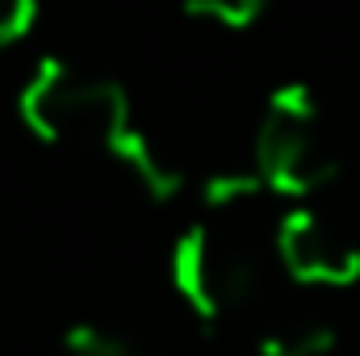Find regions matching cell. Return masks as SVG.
I'll return each instance as SVG.
<instances>
[{"label":"cell","mask_w":360,"mask_h":356,"mask_svg":"<svg viewBox=\"0 0 360 356\" xmlns=\"http://www.w3.org/2000/svg\"><path fill=\"white\" fill-rule=\"evenodd\" d=\"M256 172L276 197H310L340 177V155L323 126V109L306 84L269 92L256 126Z\"/></svg>","instance_id":"cell-3"},{"label":"cell","mask_w":360,"mask_h":356,"mask_svg":"<svg viewBox=\"0 0 360 356\" xmlns=\"http://www.w3.org/2000/svg\"><path fill=\"white\" fill-rule=\"evenodd\" d=\"M340 344L335 327L319 314H285L272 319L256 340L260 356H331Z\"/></svg>","instance_id":"cell-6"},{"label":"cell","mask_w":360,"mask_h":356,"mask_svg":"<svg viewBox=\"0 0 360 356\" xmlns=\"http://www.w3.org/2000/svg\"><path fill=\"white\" fill-rule=\"evenodd\" d=\"M109 160L134 180L147 197H155V201L176 197L180 184H184V168H180V160L160 143L155 130H147V126H139V122L126 130V139L113 147Z\"/></svg>","instance_id":"cell-5"},{"label":"cell","mask_w":360,"mask_h":356,"mask_svg":"<svg viewBox=\"0 0 360 356\" xmlns=\"http://www.w3.org/2000/svg\"><path fill=\"white\" fill-rule=\"evenodd\" d=\"M68 356H147L126 331L105 327V323H76L63 336Z\"/></svg>","instance_id":"cell-8"},{"label":"cell","mask_w":360,"mask_h":356,"mask_svg":"<svg viewBox=\"0 0 360 356\" xmlns=\"http://www.w3.org/2000/svg\"><path fill=\"white\" fill-rule=\"evenodd\" d=\"M276 260L297 285L314 289H348L360 281V243L327 214L297 205L276 222L272 235Z\"/></svg>","instance_id":"cell-4"},{"label":"cell","mask_w":360,"mask_h":356,"mask_svg":"<svg viewBox=\"0 0 360 356\" xmlns=\"http://www.w3.org/2000/svg\"><path fill=\"white\" fill-rule=\"evenodd\" d=\"M168 281L176 298L205 323H222L239 314L260 281L264 265L256 243L239 231V222H193L184 227L168 252Z\"/></svg>","instance_id":"cell-2"},{"label":"cell","mask_w":360,"mask_h":356,"mask_svg":"<svg viewBox=\"0 0 360 356\" xmlns=\"http://www.w3.org/2000/svg\"><path fill=\"white\" fill-rule=\"evenodd\" d=\"M269 0H184V13L222 30H243L264 13Z\"/></svg>","instance_id":"cell-9"},{"label":"cell","mask_w":360,"mask_h":356,"mask_svg":"<svg viewBox=\"0 0 360 356\" xmlns=\"http://www.w3.org/2000/svg\"><path fill=\"white\" fill-rule=\"evenodd\" d=\"M34 17H38V0H0V46L21 42Z\"/></svg>","instance_id":"cell-10"},{"label":"cell","mask_w":360,"mask_h":356,"mask_svg":"<svg viewBox=\"0 0 360 356\" xmlns=\"http://www.w3.org/2000/svg\"><path fill=\"white\" fill-rule=\"evenodd\" d=\"M269 180L256 172V164L252 168H226V172H214V177L205 180V189H201V201H205V210H210V218H218V222H239L243 214H256L264 201H269Z\"/></svg>","instance_id":"cell-7"},{"label":"cell","mask_w":360,"mask_h":356,"mask_svg":"<svg viewBox=\"0 0 360 356\" xmlns=\"http://www.w3.org/2000/svg\"><path fill=\"white\" fill-rule=\"evenodd\" d=\"M17 113L51 147H80L105 155H113V147L139 122L130 96L113 80L89 76L55 55L38 59L34 72L25 76L17 92Z\"/></svg>","instance_id":"cell-1"}]
</instances>
